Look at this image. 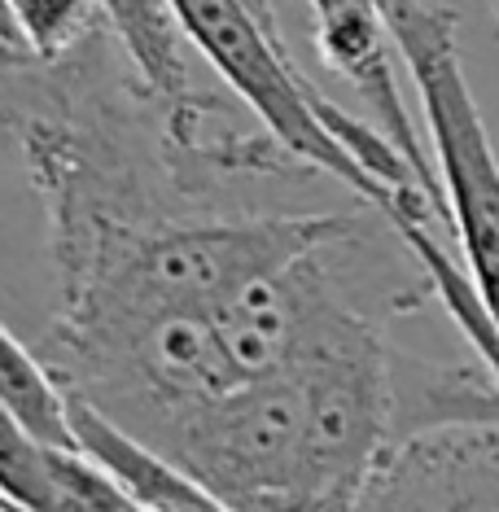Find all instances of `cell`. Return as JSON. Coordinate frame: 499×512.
<instances>
[{"instance_id": "1", "label": "cell", "mask_w": 499, "mask_h": 512, "mask_svg": "<svg viewBox=\"0 0 499 512\" xmlns=\"http://www.w3.org/2000/svg\"><path fill=\"white\" fill-rule=\"evenodd\" d=\"M390 40L421 97L451 241L499 329V154L460 62V14L438 0H381Z\"/></svg>"}, {"instance_id": "2", "label": "cell", "mask_w": 499, "mask_h": 512, "mask_svg": "<svg viewBox=\"0 0 499 512\" xmlns=\"http://www.w3.org/2000/svg\"><path fill=\"white\" fill-rule=\"evenodd\" d=\"M355 512H499V425H443L399 438Z\"/></svg>"}, {"instance_id": "3", "label": "cell", "mask_w": 499, "mask_h": 512, "mask_svg": "<svg viewBox=\"0 0 499 512\" xmlns=\"http://www.w3.org/2000/svg\"><path fill=\"white\" fill-rule=\"evenodd\" d=\"M311 36H316L320 62L364 97L373 123L412 162V171L421 176V184L434 193V202L447 215V197L434 171V154H429L421 132H416L412 110L399 88V75H394V62H390L394 40H390L386 14H381V0H311ZM447 228H451V219H447Z\"/></svg>"}, {"instance_id": "4", "label": "cell", "mask_w": 499, "mask_h": 512, "mask_svg": "<svg viewBox=\"0 0 499 512\" xmlns=\"http://www.w3.org/2000/svg\"><path fill=\"white\" fill-rule=\"evenodd\" d=\"M101 14L158 97L189 101L202 92L189 71V57H184L189 40H184L171 0H101Z\"/></svg>"}, {"instance_id": "5", "label": "cell", "mask_w": 499, "mask_h": 512, "mask_svg": "<svg viewBox=\"0 0 499 512\" xmlns=\"http://www.w3.org/2000/svg\"><path fill=\"white\" fill-rule=\"evenodd\" d=\"M0 403L49 447H79L75 399L9 320H0Z\"/></svg>"}, {"instance_id": "6", "label": "cell", "mask_w": 499, "mask_h": 512, "mask_svg": "<svg viewBox=\"0 0 499 512\" xmlns=\"http://www.w3.org/2000/svg\"><path fill=\"white\" fill-rule=\"evenodd\" d=\"M0 499L18 512L53 508V447L0 403Z\"/></svg>"}, {"instance_id": "7", "label": "cell", "mask_w": 499, "mask_h": 512, "mask_svg": "<svg viewBox=\"0 0 499 512\" xmlns=\"http://www.w3.org/2000/svg\"><path fill=\"white\" fill-rule=\"evenodd\" d=\"M22 44L36 57H62L106 22L101 0H9Z\"/></svg>"}, {"instance_id": "8", "label": "cell", "mask_w": 499, "mask_h": 512, "mask_svg": "<svg viewBox=\"0 0 499 512\" xmlns=\"http://www.w3.org/2000/svg\"><path fill=\"white\" fill-rule=\"evenodd\" d=\"M0 44H14V49H27V44H22V31H18L14 9H9V0H0Z\"/></svg>"}, {"instance_id": "9", "label": "cell", "mask_w": 499, "mask_h": 512, "mask_svg": "<svg viewBox=\"0 0 499 512\" xmlns=\"http://www.w3.org/2000/svg\"><path fill=\"white\" fill-rule=\"evenodd\" d=\"M246 5L254 9V14H259L263 22H268L272 31H281V18H276V0H246Z\"/></svg>"}, {"instance_id": "10", "label": "cell", "mask_w": 499, "mask_h": 512, "mask_svg": "<svg viewBox=\"0 0 499 512\" xmlns=\"http://www.w3.org/2000/svg\"><path fill=\"white\" fill-rule=\"evenodd\" d=\"M486 9H491V18H495V31H499V0H486Z\"/></svg>"}]
</instances>
